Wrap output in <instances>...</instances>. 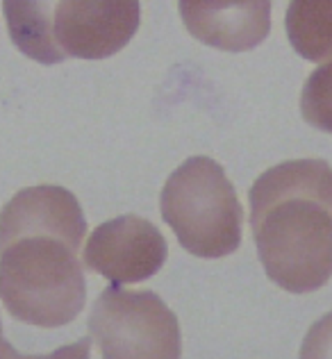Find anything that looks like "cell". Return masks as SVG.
Wrapping results in <instances>:
<instances>
[{"label": "cell", "mask_w": 332, "mask_h": 359, "mask_svg": "<svg viewBox=\"0 0 332 359\" xmlns=\"http://www.w3.org/2000/svg\"><path fill=\"white\" fill-rule=\"evenodd\" d=\"M0 300L16 320L36 327L73 323L87 302L78 250L55 237H23L0 248Z\"/></svg>", "instance_id": "1"}, {"label": "cell", "mask_w": 332, "mask_h": 359, "mask_svg": "<svg viewBox=\"0 0 332 359\" xmlns=\"http://www.w3.org/2000/svg\"><path fill=\"white\" fill-rule=\"evenodd\" d=\"M159 214L194 257L221 259L241 245V201L225 168L207 155L187 157L173 168L159 191Z\"/></svg>", "instance_id": "2"}, {"label": "cell", "mask_w": 332, "mask_h": 359, "mask_svg": "<svg viewBox=\"0 0 332 359\" xmlns=\"http://www.w3.org/2000/svg\"><path fill=\"white\" fill-rule=\"evenodd\" d=\"M255 248L273 285L312 294L332 278V210L312 198H287L251 221Z\"/></svg>", "instance_id": "3"}, {"label": "cell", "mask_w": 332, "mask_h": 359, "mask_svg": "<svg viewBox=\"0 0 332 359\" xmlns=\"http://www.w3.org/2000/svg\"><path fill=\"white\" fill-rule=\"evenodd\" d=\"M89 334L102 359H180L178 316L155 291L109 285L89 314Z\"/></svg>", "instance_id": "4"}, {"label": "cell", "mask_w": 332, "mask_h": 359, "mask_svg": "<svg viewBox=\"0 0 332 359\" xmlns=\"http://www.w3.org/2000/svg\"><path fill=\"white\" fill-rule=\"evenodd\" d=\"M168 257V243L153 221L123 214L100 223L82 243L84 269L109 285H139L157 276Z\"/></svg>", "instance_id": "5"}, {"label": "cell", "mask_w": 332, "mask_h": 359, "mask_svg": "<svg viewBox=\"0 0 332 359\" xmlns=\"http://www.w3.org/2000/svg\"><path fill=\"white\" fill-rule=\"evenodd\" d=\"M141 25V0H60L53 39L64 60L100 62L119 55Z\"/></svg>", "instance_id": "6"}, {"label": "cell", "mask_w": 332, "mask_h": 359, "mask_svg": "<svg viewBox=\"0 0 332 359\" xmlns=\"http://www.w3.org/2000/svg\"><path fill=\"white\" fill-rule=\"evenodd\" d=\"M23 237H55L80 250L87 239V216L78 196L60 184L16 191L0 210V248Z\"/></svg>", "instance_id": "7"}, {"label": "cell", "mask_w": 332, "mask_h": 359, "mask_svg": "<svg viewBox=\"0 0 332 359\" xmlns=\"http://www.w3.org/2000/svg\"><path fill=\"white\" fill-rule=\"evenodd\" d=\"M178 12L198 43L219 53L255 50L271 34V0H178Z\"/></svg>", "instance_id": "8"}, {"label": "cell", "mask_w": 332, "mask_h": 359, "mask_svg": "<svg viewBox=\"0 0 332 359\" xmlns=\"http://www.w3.org/2000/svg\"><path fill=\"white\" fill-rule=\"evenodd\" d=\"M287 198H312L332 210V166L326 159H287L267 168L248 189V221Z\"/></svg>", "instance_id": "9"}, {"label": "cell", "mask_w": 332, "mask_h": 359, "mask_svg": "<svg viewBox=\"0 0 332 359\" xmlns=\"http://www.w3.org/2000/svg\"><path fill=\"white\" fill-rule=\"evenodd\" d=\"M60 0H3L7 34L14 48L44 66L62 64L53 39V16Z\"/></svg>", "instance_id": "10"}, {"label": "cell", "mask_w": 332, "mask_h": 359, "mask_svg": "<svg viewBox=\"0 0 332 359\" xmlns=\"http://www.w3.org/2000/svg\"><path fill=\"white\" fill-rule=\"evenodd\" d=\"M284 34L291 50L305 62L332 57V0H289Z\"/></svg>", "instance_id": "11"}, {"label": "cell", "mask_w": 332, "mask_h": 359, "mask_svg": "<svg viewBox=\"0 0 332 359\" xmlns=\"http://www.w3.org/2000/svg\"><path fill=\"white\" fill-rule=\"evenodd\" d=\"M300 116L310 128L332 135V57L317 64L300 89Z\"/></svg>", "instance_id": "12"}, {"label": "cell", "mask_w": 332, "mask_h": 359, "mask_svg": "<svg viewBox=\"0 0 332 359\" xmlns=\"http://www.w3.org/2000/svg\"><path fill=\"white\" fill-rule=\"evenodd\" d=\"M298 359H332V311L307 330Z\"/></svg>", "instance_id": "13"}, {"label": "cell", "mask_w": 332, "mask_h": 359, "mask_svg": "<svg viewBox=\"0 0 332 359\" xmlns=\"http://www.w3.org/2000/svg\"><path fill=\"white\" fill-rule=\"evenodd\" d=\"M89 348H91L89 339H80V341L62 346L46 355H23L7 341V337L3 332V323H0V359H89Z\"/></svg>", "instance_id": "14"}]
</instances>
